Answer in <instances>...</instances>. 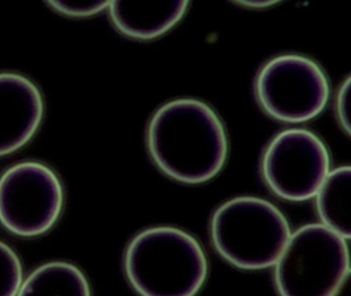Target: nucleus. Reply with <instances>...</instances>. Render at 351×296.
<instances>
[{
  "mask_svg": "<svg viewBox=\"0 0 351 296\" xmlns=\"http://www.w3.org/2000/svg\"><path fill=\"white\" fill-rule=\"evenodd\" d=\"M236 4L239 5L247 6V8H265L273 5L276 1H270V0H248V1H236Z\"/></svg>",
  "mask_w": 351,
  "mask_h": 296,
  "instance_id": "dca6fc26",
  "label": "nucleus"
},
{
  "mask_svg": "<svg viewBox=\"0 0 351 296\" xmlns=\"http://www.w3.org/2000/svg\"><path fill=\"white\" fill-rule=\"evenodd\" d=\"M256 99L270 116L298 123L317 116L330 88L324 70L309 58L281 55L267 62L256 76Z\"/></svg>",
  "mask_w": 351,
  "mask_h": 296,
  "instance_id": "423d86ee",
  "label": "nucleus"
},
{
  "mask_svg": "<svg viewBox=\"0 0 351 296\" xmlns=\"http://www.w3.org/2000/svg\"><path fill=\"white\" fill-rule=\"evenodd\" d=\"M23 280L21 261L15 251L0 241V296H17Z\"/></svg>",
  "mask_w": 351,
  "mask_h": 296,
  "instance_id": "f8f14e48",
  "label": "nucleus"
},
{
  "mask_svg": "<svg viewBox=\"0 0 351 296\" xmlns=\"http://www.w3.org/2000/svg\"><path fill=\"white\" fill-rule=\"evenodd\" d=\"M63 203L60 179L43 162H18L0 176V223L12 234L32 238L48 232Z\"/></svg>",
  "mask_w": 351,
  "mask_h": 296,
  "instance_id": "39448f33",
  "label": "nucleus"
},
{
  "mask_svg": "<svg viewBox=\"0 0 351 296\" xmlns=\"http://www.w3.org/2000/svg\"><path fill=\"white\" fill-rule=\"evenodd\" d=\"M316 207L324 225L344 238L351 236V169L328 172L316 193Z\"/></svg>",
  "mask_w": 351,
  "mask_h": 296,
  "instance_id": "9d476101",
  "label": "nucleus"
},
{
  "mask_svg": "<svg viewBox=\"0 0 351 296\" xmlns=\"http://www.w3.org/2000/svg\"><path fill=\"white\" fill-rule=\"evenodd\" d=\"M49 4L55 10L69 16H91L101 12L110 5V1H89V0H53Z\"/></svg>",
  "mask_w": 351,
  "mask_h": 296,
  "instance_id": "ddd939ff",
  "label": "nucleus"
},
{
  "mask_svg": "<svg viewBox=\"0 0 351 296\" xmlns=\"http://www.w3.org/2000/svg\"><path fill=\"white\" fill-rule=\"evenodd\" d=\"M330 170L324 142L305 129H289L273 138L262 158V174L281 199L302 201L317 193Z\"/></svg>",
  "mask_w": 351,
  "mask_h": 296,
  "instance_id": "0eeeda50",
  "label": "nucleus"
},
{
  "mask_svg": "<svg viewBox=\"0 0 351 296\" xmlns=\"http://www.w3.org/2000/svg\"><path fill=\"white\" fill-rule=\"evenodd\" d=\"M124 267L129 283L141 296H195L208 269L198 241L169 226L137 234L127 247Z\"/></svg>",
  "mask_w": 351,
  "mask_h": 296,
  "instance_id": "f03ea898",
  "label": "nucleus"
},
{
  "mask_svg": "<svg viewBox=\"0 0 351 296\" xmlns=\"http://www.w3.org/2000/svg\"><path fill=\"white\" fill-rule=\"evenodd\" d=\"M210 232L221 257L250 271L274 265L291 236L285 215L270 201L254 197H235L217 208Z\"/></svg>",
  "mask_w": 351,
  "mask_h": 296,
  "instance_id": "7ed1b4c3",
  "label": "nucleus"
},
{
  "mask_svg": "<svg viewBox=\"0 0 351 296\" xmlns=\"http://www.w3.org/2000/svg\"><path fill=\"white\" fill-rule=\"evenodd\" d=\"M17 296H91V288L79 267L54 261L34 269L22 284Z\"/></svg>",
  "mask_w": 351,
  "mask_h": 296,
  "instance_id": "9b49d317",
  "label": "nucleus"
},
{
  "mask_svg": "<svg viewBox=\"0 0 351 296\" xmlns=\"http://www.w3.org/2000/svg\"><path fill=\"white\" fill-rule=\"evenodd\" d=\"M44 115L42 92L19 73H0V156L25 145L38 131Z\"/></svg>",
  "mask_w": 351,
  "mask_h": 296,
  "instance_id": "6e6552de",
  "label": "nucleus"
},
{
  "mask_svg": "<svg viewBox=\"0 0 351 296\" xmlns=\"http://www.w3.org/2000/svg\"><path fill=\"white\" fill-rule=\"evenodd\" d=\"M188 1H112L110 14L114 26L127 36L153 39L176 26L186 12Z\"/></svg>",
  "mask_w": 351,
  "mask_h": 296,
  "instance_id": "1a4fd4ad",
  "label": "nucleus"
},
{
  "mask_svg": "<svg viewBox=\"0 0 351 296\" xmlns=\"http://www.w3.org/2000/svg\"><path fill=\"white\" fill-rule=\"evenodd\" d=\"M147 139L158 168L180 182H206L227 160L228 138L221 119L195 99H178L160 107L149 121Z\"/></svg>",
  "mask_w": 351,
  "mask_h": 296,
  "instance_id": "f257e3e1",
  "label": "nucleus"
},
{
  "mask_svg": "<svg viewBox=\"0 0 351 296\" xmlns=\"http://www.w3.org/2000/svg\"><path fill=\"white\" fill-rule=\"evenodd\" d=\"M275 264L280 296H330L350 271L345 238L319 223L295 230Z\"/></svg>",
  "mask_w": 351,
  "mask_h": 296,
  "instance_id": "20e7f679",
  "label": "nucleus"
},
{
  "mask_svg": "<svg viewBox=\"0 0 351 296\" xmlns=\"http://www.w3.org/2000/svg\"><path fill=\"white\" fill-rule=\"evenodd\" d=\"M349 92H350V77L347 78L339 88L336 99V113L339 123L347 134H350L349 121Z\"/></svg>",
  "mask_w": 351,
  "mask_h": 296,
  "instance_id": "4468645a",
  "label": "nucleus"
},
{
  "mask_svg": "<svg viewBox=\"0 0 351 296\" xmlns=\"http://www.w3.org/2000/svg\"><path fill=\"white\" fill-rule=\"evenodd\" d=\"M330 296H351L350 271L345 275L344 279Z\"/></svg>",
  "mask_w": 351,
  "mask_h": 296,
  "instance_id": "2eb2a0df",
  "label": "nucleus"
}]
</instances>
